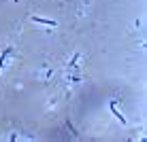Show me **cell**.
<instances>
[{
    "mask_svg": "<svg viewBox=\"0 0 147 142\" xmlns=\"http://www.w3.org/2000/svg\"><path fill=\"white\" fill-rule=\"evenodd\" d=\"M34 21H36V23H45V26H55V21H51V19H40V17H34Z\"/></svg>",
    "mask_w": 147,
    "mask_h": 142,
    "instance_id": "1",
    "label": "cell"
}]
</instances>
